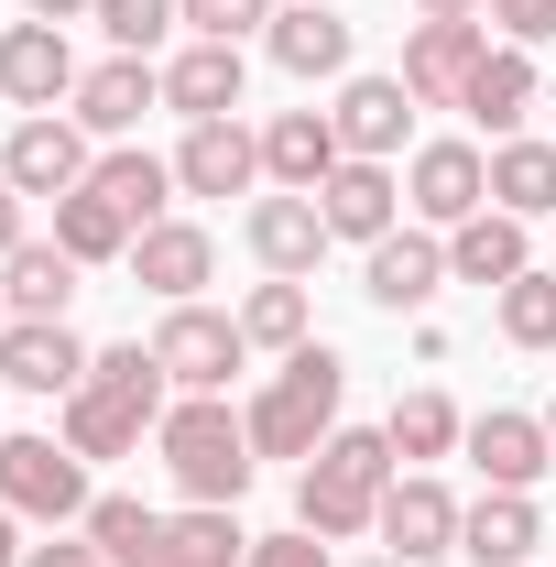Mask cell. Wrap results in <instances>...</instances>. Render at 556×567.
<instances>
[{"label": "cell", "instance_id": "1", "mask_svg": "<svg viewBox=\"0 0 556 567\" xmlns=\"http://www.w3.org/2000/svg\"><path fill=\"white\" fill-rule=\"evenodd\" d=\"M164 404H175V382H164V360L132 339V350H99V360H87V382L55 404V415H66L55 436H66L76 458L99 470V458H132L142 436L164 425Z\"/></svg>", "mask_w": 556, "mask_h": 567}, {"label": "cell", "instance_id": "2", "mask_svg": "<svg viewBox=\"0 0 556 567\" xmlns=\"http://www.w3.org/2000/svg\"><path fill=\"white\" fill-rule=\"evenodd\" d=\"M393 481H404L393 436H382V425H339V436L295 470V524L328 535V546H360V535L382 524V492H393Z\"/></svg>", "mask_w": 556, "mask_h": 567}, {"label": "cell", "instance_id": "3", "mask_svg": "<svg viewBox=\"0 0 556 567\" xmlns=\"http://www.w3.org/2000/svg\"><path fill=\"white\" fill-rule=\"evenodd\" d=\"M339 404H349V360L328 350V339H306V350H284V371L240 404V425H251V447L262 458H317L328 436H339Z\"/></svg>", "mask_w": 556, "mask_h": 567}, {"label": "cell", "instance_id": "4", "mask_svg": "<svg viewBox=\"0 0 556 567\" xmlns=\"http://www.w3.org/2000/svg\"><path fill=\"white\" fill-rule=\"evenodd\" d=\"M153 458H164V481L186 502H240L251 470H262V447H251V425L229 415V393H175L164 425H153Z\"/></svg>", "mask_w": 556, "mask_h": 567}, {"label": "cell", "instance_id": "5", "mask_svg": "<svg viewBox=\"0 0 556 567\" xmlns=\"http://www.w3.org/2000/svg\"><path fill=\"white\" fill-rule=\"evenodd\" d=\"M0 502L22 513V524H55V535H76L87 524V458H76L66 436H0Z\"/></svg>", "mask_w": 556, "mask_h": 567}, {"label": "cell", "instance_id": "6", "mask_svg": "<svg viewBox=\"0 0 556 567\" xmlns=\"http://www.w3.org/2000/svg\"><path fill=\"white\" fill-rule=\"evenodd\" d=\"M142 350L164 360L175 393H229V371L251 360V339H240V317H218V306H164V328H153Z\"/></svg>", "mask_w": 556, "mask_h": 567}, {"label": "cell", "instance_id": "7", "mask_svg": "<svg viewBox=\"0 0 556 567\" xmlns=\"http://www.w3.org/2000/svg\"><path fill=\"white\" fill-rule=\"evenodd\" d=\"M404 208H415V229H459V218L491 208V153L481 142H415L404 153Z\"/></svg>", "mask_w": 556, "mask_h": 567}, {"label": "cell", "instance_id": "8", "mask_svg": "<svg viewBox=\"0 0 556 567\" xmlns=\"http://www.w3.org/2000/svg\"><path fill=\"white\" fill-rule=\"evenodd\" d=\"M76 44H66V22H33V11H22V22H11V33H0V99H11V110H22V121H44V110H66L76 99Z\"/></svg>", "mask_w": 556, "mask_h": 567}, {"label": "cell", "instance_id": "9", "mask_svg": "<svg viewBox=\"0 0 556 567\" xmlns=\"http://www.w3.org/2000/svg\"><path fill=\"white\" fill-rule=\"evenodd\" d=\"M0 175H11L22 197H44V208H55V197H76V186L99 175V142L76 132L66 110H44V121H11V142H0Z\"/></svg>", "mask_w": 556, "mask_h": 567}, {"label": "cell", "instance_id": "10", "mask_svg": "<svg viewBox=\"0 0 556 567\" xmlns=\"http://www.w3.org/2000/svg\"><path fill=\"white\" fill-rule=\"evenodd\" d=\"M459 513H470V502L447 492L436 470H404V481L382 492V524H371V535H382V557L436 567V557H459Z\"/></svg>", "mask_w": 556, "mask_h": 567}, {"label": "cell", "instance_id": "11", "mask_svg": "<svg viewBox=\"0 0 556 567\" xmlns=\"http://www.w3.org/2000/svg\"><path fill=\"white\" fill-rule=\"evenodd\" d=\"M481 55H491V11H481V22H415L393 76L415 87V110H459L470 76H481Z\"/></svg>", "mask_w": 556, "mask_h": 567}, {"label": "cell", "instance_id": "12", "mask_svg": "<svg viewBox=\"0 0 556 567\" xmlns=\"http://www.w3.org/2000/svg\"><path fill=\"white\" fill-rule=\"evenodd\" d=\"M142 110H164V66L153 55H99V66L76 76V99H66V121L87 142H132Z\"/></svg>", "mask_w": 556, "mask_h": 567}, {"label": "cell", "instance_id": "13", "mask_svg": "<svg viewBox=\"0 0 556 567\" xmlns=\"http://www.w3.org/2000/svg\"><path fill=\"white\" fill-rule=\"evenodd\" d=\"M87 339H76L66 317H11V328H0V382H11V393H44V404H66L76 382H87Z\"/></svg>", "mask_w": 556, "mask_h": 567}, {"label": "cell", "instance_id": "14", "mask_svg": "<svg viewBox=\"0 0 556 567\" xmlns=\"http://www.w3.org/2000/svg\"><path fill=\"white\" fill-rule=\"evenodd\" d=\"M436 284H447V229H393V240L360 251V295H371L382 317H425Z\"/></svg>", "mask_w": 556, "mask_h": 567}, {"label": "cell", "instance_id": "15", "mask_svg": "<svg viewBox=\"0 0 556 567\" xmlns=\"http://www.w3.org/2000/svg\"><path fill=\"white\" fill-rule=\"evenodd\" d=\"M317 218H328V240H360V251H371V240H393V229H404V175H393V164H371V153H349L339 175L317 186Z\"/></svg>", "mask_w": 556, "mask_h": 567}, {"label": "cell", "instance_id": "16", "mask_svg": "<svg viewBox=\"0 0 556 567\" xmlns=\"http://www.w3.org/2000/svg\"><path fill=\"white\" fill-rule=\"evenodd\" d=\"M328 121H339V153H371V164H393V153L415 142V87H404V76H339Z\"/></svg>", "mask_w": 556, "mask_h": 567}, {"label": "cell", "instance_id": "17", "mask_svg": "<svg viewBox=\"0 0 556 567\" xmlns=\"http://www.w3.org/2000/svg\"><path fill=\"white\" fill-rule=\"evenodd\" d=\"M251 186H262V132L186 121V142H175V197H251Z\"/></svg>", "mask_w": 556, "mask_h": 567}, {"label": "cell", "instance_id": "18", "mask_svg": "<svg viewBox=\"0 0 556 567\" xmlns=\"http://www.w3.org/2000/svg\"><path fill=\"white\" fill-rule=\"evenodd\" d=\"M470 470H481L491 492H535L556 470V436H546V415H513V404H491V415H470Z\"/></svg>", "mask_w": 556, "mask_h": 567}, {"label": "cell", "instance_id": "19", "mask_svg": "<svg viewBox=\"0 0 556 567\" xmlns=\"http://www.w3.org/2000/svg\"><path fill=\"white\" fill-rule=\"evenodd\" d=\"M240 240H251V262L284 274V284H306L317 262H328V218H317V197H284V186L240 208Z\"/></svg>", "mask_w": 556, "mask_h": 567}, {"label": "cell", "instance_id": "20", "mask_svg": "<svg viewBox=\"0 0 556 567\" xmlns=\"http://www.w3.org/2000/svg\"><path fill=\"white\" fill-rule=\"evenodd\" d=\"M240 87H251V55H240V44H197V33H186V44L164 55V110H175V121H229Z\"/></svg>", "mask_w": 556, "mask_h": 567}, {"label": "cell", "instance_id": "21", "mask_svg": "<svg viewBox=\"0 0 556 567\" xmlns=\"http://www.w3.org/2000/svg\"><path fill=\"white\" fill-rule=\"evenodd\" d=\"M339 164H349V153H339V121H328V110H274V121H262V186L317 197Z\"/></svg>", "mask_w": 556, "mask_h": 567}, {"label": "cell", "instance_id": "22", "mask_svg": "<svg viewBox=\"0 0 556 567\" xmlns=\"http://www.w3.org/2000/svg\"><path fill=\"white\" fill-rule=\"evenodd\" d=\"M513 274H535V218L513 208H481L447 229V284H481V295H502Z\"/></svg>", "mask_w": 556, "mask_h": 567}, {"label": "cell", "instance_id": "23", "mask_svg": "<svg viewBox=\"0 0 556 567\" xmlns=\"http://www.w3.org/2000/svg\"><path fill=\"white\" fill-rule=\"evenodd\" d=\"M240 557H251V535H240V502H175L132 567H240Z\"/></svg>", "mask_w": 556, "mask_h": 567}, {"label": "cell", "instance_id": "24", "mask_svg": "<svg viewBox=\"0 0 556 567\" xmlns=\"http://www.w3.org/2000/svg\"><path fill=\"white\" fill-rule=\"evenodd\" d=\"M218 274V240L197 229V218H153L132 240V284L142 295H164V306H197V284Z\"/></svg>", "mask_w": 556, "mask_h": 567}, {"label": "cell", "instance_id": "25", "mask_svg": "<svg viewBox=\"0 0 556 567\" xmlns=\"http://www.w3.org/2000/svg\"><path fill=\"white\" fill-rule=\"evenodd\" d=\"M349 44H360V22L349 11H328V0H295V11H274V33H262V55H274L284 76H349Z\"/></svg>", "mask_w": 556, "mask_h": 567}, {"label": "cell", "instance_id": "26", "mask_svg": "<svg viewBox=\"0 0 556 567\" xmlns=\"http://www.w3.org/2000/svg\"><path fill=\"white\" fill-rule=\"evenodd\" d=\"M535 546H546L535 492H481L470 513H459V557L470 567H535Z\"/></svg>", "mask_w": 556, "mask_h": 567}, {"label": "cell", "instance_id": "27", "mask_svg": "<svg viewBox=\"0 0 556 567\" xmlns=\"http://www.w3.org/2000/svg\"><path fill=\"white\" fill-rule=\"evenodd\" d=\"M87 186H99L110 208L132 218V229H153V218H175V153H142V142H110Z\"/></svg>", "mask_w": 556, "mask_h": 567}, {"label": "cell", "instance_id": "28", "mask_svg": "<svg viewBox=\"0 0 556 567\" xmlns=\"http://www.w3.org/2000/svg\"><path fill=\"white\" fill-rule=\"evenodd\" d=\"M535 99H546V76H535V55H524V44H491L459 110H470V121H481L491 142H513V132H524V110H535Z\"/></svg>", "mask_w": 556, "mask_h": 567}, {"label": "cell", "instance_id": "29", "mask_svg": "<svg viewBox=\"0 0 556 567\" xmlns=\"http://www.w3.org/2000/svg\"><path fill=\"white\" fill-rule=\"evenodd\" d=\"M132 218L110 208V197H99V186H76V197H55V251H66V262H87V274H99V262H132Z\"/></svg>", "mask_w": 556, "mask_h": 567}, {"label": "cell", "instance_id": "30", "mask_svg": "<svg viewBox=\"0 0 556 567\" xmlns=\"http://www.w3.org/2000/svg\"><path fill=\"white\" fill-rule=\"evenodd\" d=\"M491 208H513V218H556V142H535V132L491 142Z\"/></svg>", "mask_w": 556, "mask_h": 567}, {"label": "cell", "instance_id": "31", "mask_svg": "<svg viewBox=\"0 0 556 567\" xmlns=\"http://www.w3.org/2000/svg\"><path fill=\"white\" fill-rule=\"evenodd\" d=\"M382 436H393V458H404V470H436V458H447V447L470 436V415H459V404H447L436 382H415V393H404V404L382 415Z\"/></svg>", "mask_w": 556, "mask_h": 567}, {"label": "cell", "instance_id": "32", "mask_svg": "<svg viewBox=\"0 0 556 567\" xmlns=\"http://www.w3.org/2000/svg\"><path fill=\"white\" fill-rule=\"evenodd\" d=\"M76 274H87V262H66L55 240H22V251L0 262V295H11V317H66V306H76Z\"/></svg>", "mask_w": 556, "mask_h": 567}, {"label": "cell", "instance_id": "33", "mask_svg": "<svg viewBox=\"0 0 556 567\" xmlns=\"http://www.w3.org/2000/svg\"><path fill=\"white\" fill-rule=\"evenodd\" d=\"M229 317H240V339H251V350H274V360L306 350V284H284V274H262Z\"/></svg>", "mask_w": 556, "mask_h": 567}, {"label": "cell", "instance_id": "34", "mask_svg": "<svg viewBox=\"0 0 556 567\" xmlns=\"http://www.w3.org/2000/svg\"><path fill=\"white\" fill-rule=\"evenodd\" d=\"M491 328H502L513 350H556V274H546V262L513 274L502 295H491Z\"/></svg>", "mask_w": 556, "mask_h": 567}, {"label": "cell", "instance_id": "35", "mask_svg": "<svg viewBox=\"0 0 556 567\" xmlns=\"http://www.w3.org/2000/svg\"><path fill=\"white\" fill-rule=\"evenodd\" d=\"M87 22L110 33V55H153V44H175V33H186V0H99Z\"/></svg>", "mask_w": 556, "mask_h": 567}, {"label": "cell", "instance_id": "36", "mask_svg": "<svg viewBox=\"0 0 556 567\" xmlns=\"http://www.w3.org/2000/svg\"><path fill=\"white\" fill-rule=\"evenodd\" d=\"M153 524H164L153 502H132V492H99V502H87V524H76V535H87V546H99L110 567H132L142 546H153Z\"/></svg>", "mask_w": 556, "mask_h": 567}, {"label": "cell", "instance_id": "37", "mask_svg": "<svg viewBox=\"0 0 556 567\" xmlns=\"http://www.w3.org/2000/svg\"><path fill=\"white\" fill-rule=\"evenodd\" d=\"M186 33L197 44H251V33H274V0H186Z\"/></svg>", "mask_w": 556, "mask_h": 567}, {"label": "cell", "instance_id": "38", "mask_svg": "<svg viewBox=\"0 0 556 567\" xmlns=\"http://www.w3.org/2000/svg\"><path fill=\"white\" fill-rule=\"evenodd\" d=\"M491 33L535 55V44H556V0H491Z\"/></svg>", "mask_w": 556, "mask_h": 567}, {"label": "cell", "instance_id": "39", "mask_svg": "<svg viewBox=\"0 0 556 567\" xmlns=\"http://www.w3.org/2000/svg\"><path fill=\"white\" fill-rule=\"evenodd\" d=\"M240 567H328V535H306V524H284V535H251V557Z\"/></svg>", "mask_w": 556, "mask_h": 567}, {"label": "cell", "instance_id": "40", "mask_svg": "<svg viewBox=\"0 0 556 567\" xmlns=\"http://www.w3.org/2000/svg\"><path fill=\"white\" fill-rule=\"evenodd\" d=\"M22 567H110L87 535H44V546H22Z\"/></svg>", "mask_w": 556, "mask_h": 567}, {"label": "cell", "instance_id": "41", "mask_svg": "<svg viewBox=\"0 0 556 567\" xmlns=\"http://www.w3.org/2000/svg\"><path fill=\"white\" fill-rule=\"evenodd\" d=\"M22 208H33V197H22V186H11V175H0V262H11V251H22V240H33V218H22Z\"/></svg>", "mask_w": 556, "mask_h": 567}, {"label": "cell", "instance_id": "42", "mask_svg": "<svg viewBox=\"0 0 556 567\" xmlns=\"http://www.w3.org/2000/svg\"><path fill=\"white\" fill-rule=\"evenodd\" d=\"M22 11H33V22H87L99 0H22Z\"/></svg>", "mask_w": 556, "mask_h": 567}, {"label": "cell", "instance_id": "43", "mask_svg": "<svg viewBox=\"0 0 556 567\" xmlns=\"http://www.w3.org/2000/svg\"><path fill=\"white\" fill-rule=\"evenodd\" d=\"M415 11H425V22H481L491 0H415Z\"/></svg>", "mask_w": 556, "mask_h": 567}, {"label": "cell", "instance_id": "44", "mask_svg": "<svg viewBox=\"0 0 556 567\" xmlns=\"http://www.w3.org/2000/svg\"><path fill=\"white\" fill-rule=\"evenodd\" d=\"M0 567H22V513L0 502Z\"/></svg>", "mask_w": 556, "mask_h": 567}, {"label": "cell", "instance_id": "45", "mask_svg": "<svg viewBox=\"0 0 556 567\" xmlns=\"http://www.w3.org/2000/svg\"><path fill=\"white\" fill-rule=\"evenodd\" d=\"M360 567H415V557H360Z\"/></svg>", "mask_w": 556, "mask_h": 567}, {"label": "cell", "instance_id": "46", "mask_svg": "<svg viewBox=\"0 0 556 567\" xmlns=\"http://www.w3.org/2000/svg\"><path fill=\"white\" fill-rule=\"evenodd\" d=\"M0 328H11V295H0Z\"/></svg>", "mask_w": 556, "mask_h": 567}, {"label": "cell", "instance_id": "47", "mask_svg": "<svg viewBox=\"0 0 556 567\" xmlns=\"http://www.w3.org/2000/svg\"><path fill=\"white\" fill-rule=\"evenodd\" d=\"M546 436H556V404H546Z\"/></svg>", "mask_w": 556, "mask_h": 567}]
</instances>
